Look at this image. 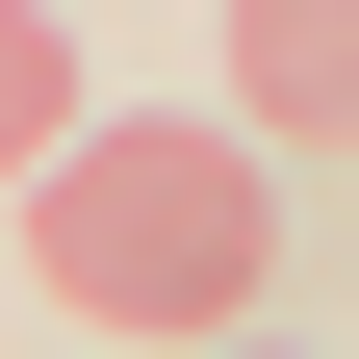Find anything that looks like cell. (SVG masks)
Masks as SVG:
<instances>
[{"label": "cell", "instance_id": "obj_1", "mask_svg": "<svg viewBox=\"0 0 359 359\" xmlns=\"http://www.w3.org/2000/svg\"><path fill=\"white\" fill-rule=\"evenodd\" d=\"M26 283L77 334H231L283 283V205H257V128H52L26 154Z\"/></svg>", "mask_w": 359, "mask_h": 359}, {"label": "cell", "instance_id": "obj_3", "mask_svg": "<svg viewBox=\"0 0 359 359\" xmlns=\"http://www.w3.org/2000/svg\"><path fill=\"white\" fill-rule=\"evenodd\" d=\"M52 128H77V26H52V0H0V205H26Z\"/></svg>", "mask_w": 359, "mask_h": 359}, {"label": "cell", "instance_id": "obj_2", "mask_svg": "<svg viewBox=\"0 0 359 359\" xmlns=\"http://www.w3.org/2000/svg\"><path fill=\"white\" fill-rule=\"evenodd\" d=\"M231 128L359 154V0H231Z\"/></svg>", "mask_w": 359, "mask_h": 359}]
</instances>
